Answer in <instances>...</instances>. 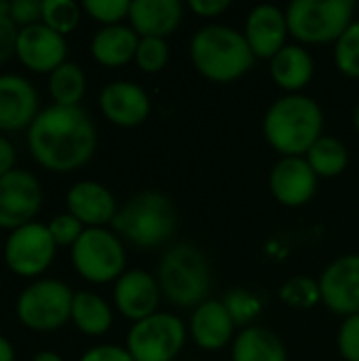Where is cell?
I'll return each mask as SVG.
<instances>
[{
    "label": "cell",
    "mask_w": 359,
    "mask_h": 361,
    "mask_svg": "<svg viewBox=\"0 0 359 361\" xmlns=\"http://www.w3.org/2000/svg\"><path fill=\"white\" fill-rule=\"evenodd\" d=\"M188 328L186 324L165 311L135 322L125 341V349L133 361H174L184 349Z\"/></svg>",
    "instance_id": "obj_9"
},
{
    "label": "cell",
    "mask_w": 359,
    "mask_h": 361,
    "mask_svg": "<svg viewBox=\"0 0 359 361\" xmlns=\"http://www.w3.org/2000/svg\"><path fill=\"white\" fill-rule=\"evenodd\" d=\"M233 361H290L284 341L264 326L243 328L231 349Z\"/></svg>",
    "instance_id": "obj_24"
},
{
    "label": "cell",
    "mask_w": 359,
    "mask_h": 361,
    "mask_svg": "<svg viewBox=\"0 0 359 361\" xmlns=\"http://www.w3.org/2000/svg\"><path fill=\"white\" fill-rule=\"evenodd\" d=\"M150 97L138 82L112 80L99 91V110L116 127H138L150 114Z\"/></svg>",
    "instance_id": "obj_17"
},
{
    "label": "cell",
    "mask_w": 359,
    "mask_h": 361,
    "mask_svg": "<svg viewBox=\"0 0 359 361\" xmlns=\"http://www.w3.org/2000/svg\"><path fill=\"white\" fill-rule=\"evenodd\" d=\"M66 212L85 228H106L112 224L118 205L108 186L95 180H80L66 192Z\"/></svg>",
    "instance_id": "obj_19"
},
{
    "label": "cell",
    "mask_w": 359,
    "mask_h": 361,
    "mask_svg": "<svg viewBox=\"0 0 359 361\" xmlns=\"http://www.w3.org/2000/svg\"><path fill=\"white\" fill-rule=\"evenodd\" d=\"M353 0H294L286 8L290 36L298 44L336 42L355 21Z\"/></svg>",
    "instance_id": "obj_6"
},
{
    "label": "cell",
    "mask_w": 359,
    "mask_h": 361,
    "mask_svg": "<svg viewBox=\"0 0 359 361\" xmlns=\"http://www.w3.org/2000/svg\"><path fill=\"white\" fill-rule=\"evenodd\" d=\"M85 93H87V74L78 63L66 61L49 74V95L55 106L76 108L80 106Z\"/></svg>",
    "instance_id": "obj_26"
},
{
    "label": "cell",
    "mask_w": 359,
    "mask_h": 361,
    "mask_svg": "<svg viewBox=\"0 0 359 361\" xmlns=\"http://www.w3.org/2000/svg\"><path fill=\"white\" fill-rule=\"evenodd\" d=\"M78 361H133L131 353L118 345H95L87 349Z\"/></svg>",
    "instance_id": "obj_38"
},
{
    "label": "cell",
    "mask_w": 359,
    "mask_h": 361,
    "mask_svg": "<svg viewBox=\"0 0 359 361\" xmlns=\"http://www.w3.org/2000/svg\"><path fill=\"white\" fill-rule=\"evenodd\" d=\"M231 6V0H188V8L203 19H214Z\"/></svg>",
    "instance_id": "obj_39"
},
{
    "label": "cell",
    "mask_w": 359,
    "mask_h": 361,
    "mask_svg": "<svg viewBox=\"0 0 359 361\" xmlns=\"http://www.w3.org/2000/svg\"><path fill=\"white\" fill-rule=\"evenodd\" d=\"M339 351L345 361H359V313L343 319L339 328Z\"/></svg>",
    "instance_id": "obj_35"
},
{
    "label": "cell",
    "mask_w": 359,
    "mask_h": 361,
    "mask_svg": "<svg viewBox=\"0 0 359 361\" xmlns=\"http://www.w3.org/2000/svg\"><path fill=\"white\" fill-rule=\"evenodd\" d=\"M184 17V4L180 0H131L129 25L140 38H165L171 36Z\"/></svg>",
    "instance_id": "obj_21"
},
{
    "label": "cell",
    "mask_w": 359,
    "mask_h": 361,
    "mask_svg": "<svg viewBox=\"0 0 359 361\" xmlns=\"http://www.w3.org/2000/svg\"><path fill=\"white\" fill-rule=\"evenodd\" d=\"M271 78L286 93H300L315 74L313 55L303 44H286L271 59Z\"/></svg>",
    "instance_id": "obj_23"
},
{
    "label": "cell",
    "mask_w": 359,
    "mask_h": 361,
    "mask_svg": "<svg viewBox=\"0 0 359 361\" xmlns=\"http://www.w3.org/2000/svg\"><path fill=\"white\" fill-rule=\"evenodd\" d=\"M47 228H49L57 247H72L80 239V235L85 233V226L68 212L53 216L47 222Z\"/></svg>",
    "instance_id": "obj_34"
},
{
    "label": "cell",
    "mask_w": 359,
    "mask_h": 361,
    "mask_svg": "<svg viewBox=\"0 0 359 361\" xmlns=\"http://www.w3.org/2000/svg\"><path fill=\"white\" fill-rule=\"evenodd\" d=\"M243 36L256 55V59H273L286 44L290 36L286 11L275 4H256L245 19Z\"/></svg>",
    "instance_id": "obj_18"
},
{
    "label": "cell",
    "mask_w": 359,
    "mask_h": 361,
    "mask_svg": "<svg viewBox=\"0 0 359 361\" xmlns=\"http://www.w3.org/2000/svg\"><path fill=\"white\" fill-rule=\"evenodd\" d=\"M140 36L131 25H106L91 38V57L104 68H121L135 59Z\"/></svg>",
    "instance_id": "obj_22"
},
{
    "label": "cell",
    "mask_w": 359,
    "mask_h": 361,
    "mask_svg": "<svg viewBox=\"0 0 359 361\" xmlns=\"http://www.w3.org/2000/svg\"><path fill=\"white\" fill-rule=\"evenodd\" d=\"M157 281L165 300L178 309H197L209 300L212 264L193 243L171 245L159 260Z\"/></svg>",
    "instance_id": "obj_4"
},
{
    "label": "cell",
    "mask_w": 359,
    "mask_h": 361,
    "mask_svg": "<svg viewBox=\"0 0 359 361\" xmlns=\"http://www.w3.org/2000/svg\"><path fill=\"white\" fill-rule=\"evenodd\" d=\"M70 322L87 336H104L114 322L112 307L95 292H74Z\"/></svg>",
    "instance_id": "obj_25"
},
{
    "label": "cell",
    "mask_w": 359,
    "mask_h": 361,
    "mask_svg": "<svg viewBox=\"0 0 359 361\" xmlns=\"http://www.w3.org/2000/svg\"><path fill=\"white\" fill-rule=\"evenodd\" d=\"M161 288L152 273L144 269H129L116 281L112 290V300L116 311L129 322H142L159 311Z\"/></svg>",
    "instance_id": "obj_14"
},
{
    "label": "cell",
    "mask_w": 359,
    "mask_h": 361,
    "mask_svg": "<svg viewBox=\"0 0 359 361\" xmlns=\"http://www.w3.org/2000/svg\"><path fill=\"white\" fill-rule=\"evenodd\" d=\"M307 163L315 171L317 178H336L349 165V150L347 146L332 135H322L305 154Z\"/></svg>",
    "instance_id": "obj_27"
},
{
    "label": "cell",
    "mask_w": 359,
    "mask_h": 361,
    "mask_svg": "<svg viewBox=\"0 0 359 361\" xmlns=\"http://www.w3.org/2000/svg\"><path fill=\"white\" fill-rule=\"evenodd\" d=\"M15 161H17L15 144L6 135L0 133V178L15 169Z\"/></svg>",
    "instance_id": "obj_40"
},
{
    "label": "cell",
    "mask_w": 359,
    "mask_h": 361,
    "mask_svg": "<svg viewBox=\"0 0 359 361\" xmlns=\"http://www.w3.org/2000/svg\"><path fill=\"white\" fill-rule=\"evenodd\" d=\"M190 59L201 76L224 85L245 76L252 70L256 55L243 32L224 23H207L190 38Z\"/></svg>",
    "instance_id": "obj_3"
},
{
    "label": "cell",
    "mask_w": 359,
    "mask_h": 361,
    "mask_svg": "<svg viewBox=\"0 0 359 361\" xmlns=\"http://www.w3.org/2000/svg\"><path fill=\"white\" fill-rule=\"evenodd\" d=\"M235 322L229 315L222 300H205L197 309H193L188 322V334L193 343L203 351H220L229 343L235 341Z\"/></svg>",
    "instance_id": "obj_20"
},
{
    "label": "cell",
    "mask_w": 359,
    "mask_h": 361,
    "mask_svg": "<svg viewBox=\"0 0 359 361\" xmlns=\"http://www.w3.org/2000/svg\"><path fill=\"white\" fill-rule=\"evenodd\" d=\"M80 15L83 6L74 0H42V23L61 36L78 27Z\"/></svg>",
    "instance_id": "obj_28"
},
{
    "label": "cell",
    "mask_w": 359,
    "mask_h": 361,
    "mask_svg": "<svg viewBox=\"0 0 359 361\" xmlns=\"http://www.w3.org/2000/svg\"><path fill=\"white\" fill-rule=\"evenodd\" d=\"M133 61L146 74L161 72L169 61V44H167V40L165 38H140Z\"/></svg>",
    "instance_id": "obj_32"
},
{
    "label": "cell",
    "mask_w": 359,
    "mask_h": 361,
    "mask_svg": "<svg viewBox=\"0 0 359 361\" xmlns=\"http://www.w3.org/2000/svg\"><path fill=\"white\" fill-rule=\"evenodd\" d=\"M32 159L51 173H72L87 165L97 148V129L80 108L51 104L28 129Z\"/></svg>",
    "instance_id": "obj_1"
},
{
    "label": "cell",
    "mask_w": 359,
    "mask_h": 361,
    "mask_svg": "<svg viewBox=\"0 0 359 361\" xmlns=\"http://www.w3.org/2000/svg\"><path fill=\"white\" fill-rule=\"evenodd\" d=\"M320 178L305 157H281L269 176V188L277 203L286 207L307 205L317 190Z\"/></svg>",
    "instance_id": "obj_16"
},
{
    "label": "cell",
    "mask_w": 359,
    "mask_h": 361,
    "mask_svg": "<svg viewBox=\"0 0 359 361\" xmlns=\"http://www.w3.org/2000/svg\"><path fill=\"white\" fill-rule=\"evenodd\" d=\"M222 305L226 307V311L233 317L235 326H241V328L254 326V322L262 313L260 298L254 292L245 290V288H233V290H229L224 294V298H222Z\"/></svg>",
    "instance_id": "obj_29"
},
{
    "label": "cell",
    "mask_w": 359,
    "mask_h": 361,
    "mask_svg": "<svg viewBox=\"0 0 359 361\" xmlns=\"http://www.w3.org/2000/svg\"><path fill=\"white\" fill-rule=\"evenodd\" d=\"M324 110L305 93H286L275 99L264 118L262 133L281 157H305L324 135Z\"/></svg>",
    "instance_id": "obj_2"
},
{
    "label": "cell",
    "mask_w": 359,
    "mask_h": 361,
    "mask_svg": "<svg viewBox=\"0 0 359 361\" xmlns=\"http://www.w3.org/2000/svg\"><path fill=\"white\" fill-rule=\"evenodd\" d=\"M334 63L341 74L359 78V19L334 42Z\"/></svg>",
    "instance_id": "obj_31"
},
{
    "label": "cell",
    "mask_w": 359,
    "mask_h": 361,
    "mask_svg": "<svg viewBox=\"0 0 359 361\" xmlns=\"http://www.w3.org/2000/svg\"><path fill=\"white\" fill-rule=\"evenodd\" d=\"M70 260L89 283H112L125 273L127 264L123 239L110 228H85L70 247Z\"/></svg>",
    "instance_id": "obj_8"
},
{
    "label": "cell",
    "mask_w": 359,
    "mask_h": 361,
    "mask_svg": "<svg viewBox=\"0 0 359 361\" xmlns=\"http://www.w3.org/2000/svg\"><path fill=\"white\" fill-rule=\"evenodd\" d=\"M15 57L23 68L36 74H51L61 63L68 61V42L66 36L53 32L44 23L19 27Z\"/></svg>",
    "instance_id": "obj_12"
},
{
    "label": "cell",
    "mask_w": 359,
    "mask_h": 361,
    "mask_svg": "<svg viewBox=\"0 0 359 361\" xmlns=\"http://www.w3.org/2000/svg\"><path fill=\"white\" fill-rule=\"evenodd\" d=\"M279 298L284 305L292 309H313L322 302V292H320V281L311 277H292L288 279L281 290Z\"/></svg>",
    "instance_id": "obj_30"
},
{
    "label": "cell",
    "mask_w": 359,
    "mask_h": 361,
    "mask_svg": "<svg viewBox=\"0 0 359 361\" xmlns=\"http://www.w3.org/2000/svg\"><path fill=\"white\" fill-rule=\"evenodd\" d=\"M17 34H19V27L13 23V19L0 13V66L6 63L15 55Z\"/></svg>",
    "instance_id": "obj_37"
},
{
    "label": "cell",
    "mask_w": 359,
    "mask_h": 361,
    "mask_svg": "<svg viewBox=\"0 0 359 361\" xmlns=\"http://www.w3.org/2000/svg\"><path fill=\"white\" fill-rule=\"evenodd\" d=\"M80 6L93 21L106 27V25H118L123 23V19L129 17L131 0H85Z\"/></svg>",
    "instance_id": "obj_33"
},
{
    "label": "cell",
    "mask_w": 359,
    "mask_h": 361,
    "mask_svg": "<svg viewBox=\"0 0 359 361\" xmlns=\"http://www.w3.org/2000/svg\"><path fill=\"white\" fill-rule=\"evenodd\" d=\"M44 192L38 178L28 169H13L0 178V228L17 231L30 222L42 209Z\"/></svg>",
    "instance_id": "obj_11"
},
{
    "label": "cell",
    "mask_w": 359,
    "mask_h": 361,
    "mask_svg": "<svg viewBox=\"0 0 359 361\" xmlns=\"http://www.w3.org/2000/svg\"><path fill=\"white\" fill-rule=\"evenodd\" d=\"M57 245L42 222H30L17 231H11L4 241V262L11 273L23 279L40 277L53 262Z\"/></svg>",
    "instance_id": "obj_10"
},
{
    "label": "cell",
    "mask_w": 359,
    "mask_h": 361,
    "mask_svg": "<svg viewBox=\"0 0 359 361\" xmlns=\"http://www.w3.org/2000/svg\"><path fill=\"white\" fill-rule=\"evenodd\" d=\"M32 361H63V357L59 355V353H55V351H38Z\"/></svg>",
    "instance_id": "obj_42"
},
{
    "label": "cell",
    "mask_w": 359,
    "mask_h": 361,
    "mask_svg": "<svg viewBox=\"0 0 359 361\" xmlns=\"http://www.w3.org/2000/svg\"><path fill=\"white\" fill-rule=\"evenodd\" d=\"M38 91L21 74H0V133L28 131L38 116Z\"/></svg>",
    "instance_id": "obj_15"
},
{
    "label": "cell",
    "mask_w": 359,
    "mask_h": 361,
    "mask_svg": "<svg viewBox=\"0 0 359 361\" xmlns=\"http://www.w3.org/2000/svg\"><path fill=\"white\" fill-rule=\"evenodd\" d=\"M110 226L131 245L152 250L165 245L174 237L178 228V212L167 195L144 190L118 207Z\"/></svg>",
    "instance_id": "obj_5"
},
{
    "label": "cell",
    "mask_w": 359,
    "mask_h": 361,
    "mask_svg": "<svg viewBox=\"0 0 359 361\" xmlns=\"http://www.w3.org/2000/svg\"><path fill=\"white\" fill-rule=\"evenodd\" d=\"M322 302L336 315L359 313V254L332 260L320 275Z\"/></svg>",
    "instance_id": "obj_13"
},
{
    "label": "cell",
    "mask_w": 359,
    "mask_h": 361,
    "mask_svg": "<svg viewBox=\"0 0 359 361\" xmlns=\"http://www.w3.org/2000/svg\"><path fill=\"white\" fill-rule=\"evenodd\" d=\"M0 361H15V349L2 334H0Z\"/></svg>",
    "instance_id": "obj_41"
},
{
    "label": "cell",
    "mask_w": 359,
    "mask_h": 361,
    "mask_svg": "<svg viewBox=\"0 0 359 361\" xmlns=\"http://www.w3.org/2000/svg\"><path fill=\"white\" fill-rule=\"evenodd\" d=\"M74 292L59 279H36L17 298L19 324L34 332H55L70 322Z\"/></svg>",
    "instance_id": "obj_7"
},
{
    "label": "cell",
    "mask_w": 359,
    "mask_h": 361,
    "mask_svg": "<svg viewBox=\"0 0 359 361\" xmlns=\"http://www.w3.org/2000/svg\"><path fill=\"white\" fill-rule=\"evenodd\" d=\"M8 17L17 27L42 23V0H11Z\"/></svg>",
    "instance_id": "obj_36"
},
{
    "label": "cell",
    "mask_w": 359,
    "mask_h": 361,
    "mask_svg": "<svg viewBox=\"0 0 359 361\" xmlns=\"http://www.w3.org/2000/svg\"><path fill=\"white\" fill-rule=\"evenodd\" d=\"M353 123H355V129H358V133H359V102H358V108H355V114H353Z\"/></svg>",
    "instance_id": "obj_43"
}]
</instances>
